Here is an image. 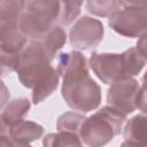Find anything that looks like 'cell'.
<instances>
[{
    "label": "cell",
    "mask_w": 147,
    "mask_h": 147,
    "mask_svg": "<svg viewBox=\"0 0 147 147\" xmlns=\"http://www.w3.org/2000/svg\"><path fill=\"white\" fill-rule=\"evenodd\" d=\"M121 0H86L88 13L99 17H110L121 9Z\"/></svg>",
    "instance_id": "obj_17"
},
{
    "label": "cell",
    "mask_w": 147,
    "mask_h": 147,
    "mask_svg": "<svg viewBox=\"0 0 147 147\" xmlns=\"http://www.w3.org/2000/svg\"><path fill=\"white\" fill-rule=\"evenodd\" d=\"M42 145L46 147H64V146H82V140L77 133L68 131H57L48 133L44 137Z\"/></svg>",
    "instance_id": "obj_16"
},
{
    "label": "cell",
    "mask_w": 147,
    "mask_h": 147,
    "mask_svg": "<svg viewBox=\"0 0 147 147\" xmlns=\"http://www.w3.org/2000/svg\"><path fill=\"white\" fill-rule=\"evenodd\" d=\"M23 11V0H0V22L18 23Z\"/></svg>",
    "instance_id": "obj_18"
},
{
    "label": "cell",
    "mask_w": 147,
    "mask_h": 147,
    "mask_svg": "<svg viewBox=\"0 0 147 147\" xmlns=\"http://www.w3.org/2000/svg\"><path fill=\"white\" fill-rule=\"evenodd\" d=\"M103 24L93 17L83 16L70 29V44L76 49L87 51L96 47L103 39Z\"/></svg>",
    "instance_id": "obj_8"
},
{
    "label": "cell",
    "mask_w": 147,
    "mask_h": 147,
    "mask_svg": "<svg viewBox=\"0 0 147 147\" xmlns=\"http://www.w3.org/2000/svg\"><path fill=\"white\" fill-rule=\"evenodd\" d=\"M137 48H138V51L140 53L146 55V33L139 37V40L137 42Z\"/></svg>",
    "instance_id": "obj_26"
},
{
    "label": "cell",
    "mask_w": 147,
    "mask_h": 147,
    "mask_svg": "<svg viewBox=\"0 0 147 147\" xmlns=\"http://www.w3.org/2000/svg\"><path fill=\"white\" fill-rule=\"evenodd\" d=\"M126 70L130 77L138 75L146 64V55L140 53L137 47H132L123 52Z\"/></svg>",
    "instance_id": "obj_19"
},
{
    "label": "cell",
    "mask_w": 147,
    "mask_h": 147,
    "mask_svg": "<svg viewBox=\"0 0 147 147\" xmlns=\"http://www.w3.org/2000/svg\"><path fill=\"white\" fill-rule=\"evenodd\" d=\"M56 71L62 76L61 94L74 110L88 113L101 103V87L90 77L86 57L77 51L60 53Z\"/></svg>",
    "instance_id": "obj_1"
},
{
    "label": "cell",
    "mask_w": 147,
    "mask_h": 147,
    "mask_svg": "<svg viewBox=\"0 0 147 147\" xmlns=\"http://www.w3.org/2000/svg\"><path fill=\"white\" fill-rule=\"evenodd\" d=\"M44 127L32 121H21L8 130L9 139L14 146H26L42 137Z\"/></svg>",
    "instance_id": "obj_9"
},
{
    "label": "cell",
    "mask_w": 147,
    "mask_h": 147,
    "mask_svg": "<svg viewBox=\"0 0 147 147\" xmlns=\"http://www.w3.org/2000/svg\"><path fill=\"white\" fill-rule=\"evenodd\" d=\"M51 62L38 40H28L20 52V61L15 70L18 80L23 86L32 88L53 70Z\"/></svg>",
    "instance_id": "obj_4"
},
{
    "label": "cell",
    "mask_w": 147,
    "mask_h": 147,
    "mask_svg": "<svg viewBox=\"0 0 147 147\" xmlns=\"http://www.w3.org/2000/svg\"><path fill=\"white\" fill-rule=\"evenodd\" d=\"M139 92L140 84L133 77L114 82L107 93L108 106L124 115H129L138 109Z\"/></svg>",
    "instance_id": "obj_5"
},
{
    "label": "cell",
    "mask_w": 147,
    "mask_h": 147,
    "mask_svg": "<svg viewBox=\"0 0 147 147\" xmlns=\"http://www.w3.org/2000/svg\"><path fill=\"white\" fill-rule=\"evenodd\" d=\"M28 39L18 29V23L0 22V47L9 52H21Z\"/></svg>",
    "instance_id": "obj_10"
},
{
    "label": "cell",
    "mask_w": 147,
    "mask_h": 147,
    "mask_svg": "<svg viewBox=\"0 0 147 147\" xmlns=\"http://www.w3.org/2000/svg\"><path fill=\"white\" fill-rule=\"evenodd\" d=\"M8 130L9 127L6 125V123L2 119V116L0 115V145H11L10 139H9V134H8Z\"/></svg>",
    "instance_id": "obj_22"
},
{
    "label": "cell",
    "mask_w": 147,
    "mask_h": 147,
    "mask_svg": "<svg viewBox=\"0 0 147 147\" xmlns=\"http://www.w3.org/2000/svg\"><path fill=\"white\" fill-rule=\"evenodd\" d=\"M146 116L144 114H139L133 116L125 125L123 136L124 142L122 146H138L142 145L147 138V125H146Z\"/></svg>",
    "instance_id": "obj_11"
},
{
    "label": "cell",
    "mask_w": 147,
    "mask_h": 147,
    "mask_svg": "<svg viewBox=\"0 0 147 147\" xmlns=\"http://www.w3.org/2000/svg\"><path fill=\"white\" fill-rule=\"evenodd\" d=\"M121 2L125 7H144V6H146V0H121Z\"/></svg>",
    "instance_id": "obj_25"
},
{
    "label": "cell",
    "mask_w": 147,
    "mask_h": 147,
    "mask_svg": "<svg viewBox=\"0 0 147 147\" xmlns=\"http://www.w3.org/2000/svg\"><path fill=\"white\" fill-rule=\"evenodd\" d=\"M84 118L85 116L82 114L74 113V111H67L57 118L56 129L57 131H68V132H74L78 134Z\"/></svg>",
    "instance_id": "obj_20"
},
{
    "label": "cell",
    "mask_w": 147,
    "mask_h": 147,
    "mask_svg": "<svg viewBox=\"0 0 147 147\" xmlns=\"http://www.w3.org/2000/svg\"><path fill=\"white\" fill-rule=\"evenodd\" d=\"M90 67L95 76L107 85L124 78H130L123 53L115 54L93 52L90 57Z\"/></svg>",
    "instance_id": "obj_6"
},
{
    "label": "cell",
    "mask_w": 147,
    "mask_h": 147,
    "mask_svg": "<svg viewBox=\"0 0 147 147\" xmlns=\"http://www.w3.org/2000/svg\"><path fill=\"white\" fill-rule=\"evenodd\" d=\"M60 75L57 74L56 69L53 68L41 80H39L32 87V102L38 105L47 99L59 86Z\"/></svg>",
    "instance_id": "obj_14"
},
{
    "label": "cell",
    "mask_w": 147,
    "mask_h": 147,
    "mask_svg": "<svg viewBox=\"0 0 147 147\" xmlns=\"http://www.w3.org/2000/svg\"><path fill=\"white\" fill-rule=\"evenodd\" d=\"M126 115L119 113L118 110L105 106L90 117H85L78 136L82 144L90 147H100L122 132L123 124L125 123Z\"/></svg>",
    "instance_id": "obj_2"
},
{
    "label": "cell",
    "mask_w": 147,
    "mask_h": 147,
    "mask_svg": "<svg viewBox=\"0 0 147 147\" xmlns=\"http://www.w3.org/2000/svg\"><path fill=\"white\" fill-rule=\"evenodd\" d=\"M59 13V0H23L18 29L28 40H39L56 25Z\"/></svg>",
    "instance_id": "obj_3"
},
{
    "label": "cell",
    "mask_w": 147,
    "mask_h": 147,
    "mask_svg": "<svg viewBox=\"0 0 147 147\" xmlns=\"http://www.w3.org/2000/svg\"><path fill=\"white\" fill-rule=\"evenodd\" d=\"M138 109H140L142 113L146 111V86L145 83L140 86V92H139V98H138Z\"/></svg>",
    "instance_id": "obj_24"
},
{
    "label": "cell",
    "mask_w": 147,
    "mask_h": 147,
    "mask_svg": "<svg viewBox=\"0 0 147 147\" xmlns=\"http://www.w3.org/2000/svg\"><path fill=\"white\" fill-rule=\"evenodd\" d=\"M9 96H10L9 90L6 86V84L1 80L0 82V109H2L7 105V102L9 100Z\"/></svg>",
    "instance_id": "obj_23"
},
{
    "label": "cell",
    "mask_w": 147,
    "mask_h": 147,
    "mask_svg": "<svg viewBox=\"0 0 147 147\" xmlns=\"http://www.w3.org/2000/svg\"><path fill=\"white\" fill-rule=\"evenodd\" d=\"M84 0H59L60 13L56 21V25L68 26L80 14L82 5Z\"/></svg>",
    "instance_id": "obj_15"
},
{
    "label": "cell",
    "mask_w": 147,
    "mask_h": 147,
    "mask_svg": "<svg viewBox=\"0 0 147 147\" xmlns=\"http://www.w3.org/2000/svg\"><path fill=\"white\" fill-rule=\"evenodd\" d=\"M31 108V102L28 98H16L8 102L2 113V119L8 127L20 123Z\"/></svg>",
    "instance_id": "obj_13"
},
{
    "label": "cell",
    "mask_w": 147,
    "mask_h": 147,
    "mask_svg": "<svg viewBox=\"0 0 147 147\" xmlns=\"http://www.w3.org/2000/svg\"><path fill=\"white\" fill-rule=\"evenodd\" d=\"M108 24L118 34L139 38L146 33V6L119 9L109 17Z\"/></svg>",
    "instance_id": "obj_7"
},
{
    "label": "cell",
    "mask_w": 147,
    "mask_h": 147,
    "mask_svg": "<svg viewBox=\"0 0 147 147\" xmlns=\"http://www.w3.org/2000/svg\"><path fill=\"white\" fill-rule=\"evenodd\" d=\"M20 61V52H9L0 47V72L7 75L15 71Z\"/></svg>",
    "instance_id": "obj_21"
},
{
    "label": "cell",
    "mask_w": 147,
    "mask_h": 147,
    "mask_svg": "<svg viewBox=\"0 0 147 147\" xmlns=\"http://www.w3.org/2000/svg\"><path fill=\"white\" fill-rule=\"evenodd\" d=\"M0 76H1V72H0ZM0 82H1V78H0Z\"/></svg>",
    "instance_id": "obj_27"
},
{
    "label": "cell",
    "mask_w": 147,
    "mask_h": 147,
    "mask_svg": "<svg viewBox=\"0 0 147 147\" xmlns=\"http://www.w3.org/2000/svg\"><path fill=\"white\" fill-rule=\"evenodd\" d=\"M44 49V52L46 53L47 57L53 61L56 56V53L59 52V49H61L65 41H67V33L64 31V29L60 25H54L52 26L47 33L40 38L38 40Z\"/></svg>",
    "instance_id": "obj_12"
}]
</instances>
